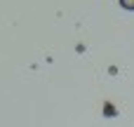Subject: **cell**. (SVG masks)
Segmentation results:
<instances>
[{
  "mask_svg": "<svg viewBox=\"0 0 134 127\" xmlns=\"http://www.w3.org/2000/svg\"><path fill=\"white\" fill-rule=\"evenodd\" d=\"M118 2H120V7H122V9L134 12V0H118Z\"/></svg>",
  "mask_w": 134,
  "mask_h": 127,
  "instance_id": "6da1fadb",
  "label": "cell"
}]
</instances>
